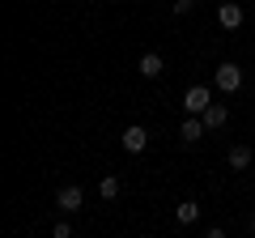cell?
<instances>
[{
  "label": "cell",
  "instance_id": "30bf717a",
  "mask_svg": "<svg viewBox=\"0 0 255 238\" xmlns=\"http://www.w3.org/2000/svg\"><path fill=\"white\" fill-rule=\"evenodd\" d=\"M251 166V145H230V170H247Z\"/></svg>",
  "mask_w": 255,
  "mask_h": 238
},
{
  "label": "cell",
  "instance_id": "3957f363",
  "mask_svg": "<svg viewBox=\"0 0 255 238\" xmlns=\"http://www.w3.org/2000/svg\"><path fill=\"white\" fill-rule=\"evenodd\" d=\"M119 145H124L128 153H145V145H149V128H140V123H128L124 136H119Z\"/></svg>",
  "mask_w": 255,
  "mask_h": 238
},
{
  "label": "cell",
  "instance_id": "7a4b0ae2",
  "mask_svg": "<svg viewBox=\"0 0 255 238\" xmlns=\"http://www.w3.org/2000/svg\"><path fill=\"white\" fill-rule=\"evenodd\" d=\"M183 107H187V115H204L213 107V90L209 85H187L183 90Z\"/></svg>",
  "mask_w": 255,
  "mask_h": 238
},
{
  "label": "cell",
  "instance_id": "52a82bcc",
  "mask_svg": "<svg viewBox=\"0 0 255 238\" xmlns=\"http://www.w3.org/2000/svg\"><path fill=\"white\" fill-rule=\"evenodd\" d=\"M217 21L226 30H238V26H243V9H238L234 0H226V4H217Z\"/></svg>",
  "mask_w": 255,
  "mask_h": 238
},
{
  "label": "cell",
  "instance_id": "4fadbf2b",
  "mask_svg": "<svg viewBox=\"0 0 255 238\" xmlns=\"http://www.w3.org/2000/svg\"><path fill=\"white\" fill-rule=\"evenodd\" d=\"M191 9H196V4H191V0H174V17H187Z\"/></svg>",
  "mask_w": 255,
  "mask_h": 238
},
{
  "label": "cell",
  "instance_id": "277c9868",
  "mask_svg": "<svg viewBox=\"0 0 255 238\" xmlns=\"http://www.w3.org/2000/svg\"><path fill=\"white\" fill-rule=\"evenodd\" d=\"M55 204H60L64 213H77V209H85V192L77 183H68V187H60L55 192Z\"/></svg>",
  "mask_w": 255,
  "mask_h": 238
},
{
  "label": "cell",
  "instance_id": "5b68a950",
  "mask_svg": "<svg viewBox=\"0 0 255 238\" xmlns=\"http://www.w3.org/2000/svg\"><path fill=\"white\" fill-rule=\"evenodd\" d=\"M136 73H140V77H149V81H157V77L166 73L162 55H157V51H145V55H140V64H136Z\"/></svg>",
  "mask_w": 255,
  "mask_h": 238
},
{
  "label": "cell",
  "instance_id": "5bb4252c",
  "mask_svg": "<svg viewBox=\"0 0 255 238\" xmlns=\"http://www.w3.org/2000/svg\"><path fill=\"white\" fill-rule=\"evenodd\" d=\"M204 238H226V230H221V226H209V230H204Z\"/></svg>",
  "mask_w": 255,
  "mask_h": 238
},
{
  "label": "cell",
  "instance_id": "8fae6325",
  "mask_svg": "<svg viewBox=\"0 0 255 238\" xmlns=\"http://www.w3.org/2000/svg\"><path fill=\"white\" fill-rule=\"evenodd\" d=\"M98 196H102V200H115V196H119V179H115V174L98 183Z\"/></svg>",
  "mask_w": 255,
  "mask_h": 238
},
{
  "label": "cell",
  "instance_id": "8992f818",
  "mask_svg": "<svg viewBox=\"0 0 255 238\" xmlns=\"http://www.w3.org/2000/svg\"><path fill=\"white\" fill-rule=\"evenodd\" d=\"M204 132H209V128H204V119H200V115H191V119H183L179 140H183V145H196V140H200Z\"/></svg>",
  "mask_w": 255,
  "mask_h": 238
},
{
  "label": "cell",
  "instance_id": "9c48e42d",
  "mask_svg": "<svg viewBox=\"0 0 255 238\" xmlns=\"http://www.w3.org/2000/svg\"><path fill=\"white\" fill-rule=\"evenodd\" d=\"M174 217H179V226H196V221H200V204H196V200H183L179 209H174Z\"/></svg>",
  "mask_w": 255,
  "mask_h": 238
},
{
  "label": "cell",
  "instance_id": "9a60e30c",
  "mask_svg": "<svg viewBox=\"0 0 255 238\" xmlns=\"http://www.w3.org/2000/svg\"><path fill=\"white\" fill-rule=\"evenodd\" d=\"M251 234H255V217H251Z\"/></svg>",
  "mask_w": 255,
  "mask_h": 238
},
{
  "label": "cell",
  "instance_id": "7c38bea8",
  "mask_svg": "<svg viewBox=\"0 0 255 238\" xmlns=\"http://www.w3.org/2000/svg\"><path fill=\"white\" fill-rule=\"evenodd\" d=\"M51 238H73V226H68V221H55V230H51Z\"/></svg>",
  "mask_w": 255,
  "mask_h": 238
},
{
  "label": "cell",
  "instance_id": "ba28073f",
  "mask_svg": "<svg viewBox=\"0 0 255 238\" xmlns=\"http://www.w3.org/2000/svg\"><path fill=\"white\" fill-rule=\"evenodd\" d=\"M204 128H226V119H230V107H226V102H213V107L209 111H204Z\"/></svg>",
  "mask_w": 255,
  "mask_h": 238
},
{
  "label": "cell",
  "instance_id": "2e32d148",
  "mask_svg": "<svg viewBox=\"0 0 255 238\" xmlns=\"http://www.w3.org/2000/svg\"><path fill=\"white\" fill-rule=\"evenodd\" d=\"M251 21H255V13H251Z\"/></svg>",
  "mask_w": 255,
  "mask_h": 238
},
{
  "label": "cell",
  "instance_id": "6da1fadb",
  "mask_svg": "<svg viewBox=\"0 0 255 238\" xmlns=\"http://www.w3.org/2000/svg\"><path fill=\"white\" fill-rule=\"evenodd\" d=\"M213 85H217L221 94H238L243 90V68L238 64H217L213 68Z\"/></svg>",
  "mask_w": 255,
  "mask_h": 238
}]
</instances>
